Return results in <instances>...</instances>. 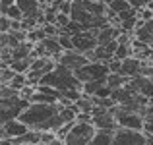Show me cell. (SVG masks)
<instances>
[{
    "instance_id": "1",
    "label": "cell",
    "mask_w": 153,
    "mask_h": 145,
    "mask_svg": "<svg viewBox=\"0 0 153 145\" xmlns=\"http://www.w3.org/2000/svg\"><path fill=\"white\" fill-rule=\"evenodd\" d=\"M60 110L62 104H47V103H31L27 110H23V114L18 120H22L29 130L35 132H58L64 126V120L60 118Z\"/></svg>"
},
{
    "instance_id": "2",
    "label": "cell",
    "mask_w": 153,
    "mask_h": 145,
    "mask_svg": "<svg viewBox=\"0 0 153 145\" xmlns=\"http://www.w3.org/2000/svg\"><path fill=\"white\" fill-rule=\"evenodd\" d=\"M39 85H49V87H54L56 91H68V89H79L82 91L83 83L79 81L78 78H76V72L68 70L66 66H62V64H56V68L51 72V74H47L45 78L41 79V83Z\"/></svg>"
},
{
    "instance_id": "3",
    "label": "cell",
    "mask_w": 153,
    "mask_h": 145,
    "mask_svg": "<svg viewBox=\"0 0 153 145\" xmlns=\"http://www.w3.org/2000/svg\"><path fill=\"white\" fill-rule=\"evenodd\" d=\"M95 135H97V128L91 122H76L64 139V145H91Z\"/></svg>"
},
{
    "instance_id": "4",
    "label": "cell",
    "mask_w": 153,
    "mask_h": 145,
    "mask_svg": "<svg viewBox=\"0 0 153 145\" xmlns=\"http://www.w3.org/2000/svg\"><path fill=\"white\" fill-rule=\"evenodd\" d=\"M31 104V101L23 99L22 95L12 97V99H0V112H2V124L8 120H18L23 114V110H27Z\"/></svg>"
},
{
    "instance_id": "5",
    "label": "cell",
    "mask_w": 153,
    "mask_h": 145,
    "mask_svg": "<svg viewBox=\"0 0 153 145\" xmlns=\"http://www.w3.org/2000/svg\"><path fill=\"white\" fill-rule=\"evenodd\" d=\"M111 75V68L105 62H89L87 66L79 68L76 72V78L82 83H89V81H99V79H107Z\"/></svg>"
},
{
    "instance_id": "6",
    "label": "cell",
    "mask_w": 153,
    "mask_h": 145,
    "mask_svg": "<svg viewBox=\"0 0 153 145\" xmlns=\"http://www.w3.org/2000/svg\"><path fill=\"white\" fill-rule=\"evenodd\" d=\"M112 114H114L116 122H118V128L134 130V132H143V128H146V120H143L142 114H136V112H124V110H120L118 104L112 108Z\"/></svg>"
},
{
    "instance_id": "7",
    "label": "cell",
    "mask_w": 153,
    "mask_h": 145,
    "mask_svg": "<svg viewBox=\"0 0 153 145\" xmlns=\"http://www.w3.org/2000/svg\"><path fill=\"white\" fill-rule=\"evenodd\" d=\"M112 145H147V135L143 132L118 128L114 132V141H112Z\"/></svg>"
},
{
    "instance_id": "8",
    "label": "cell",
    "mask_w": 153,
    "mask_h": 145,
    "mask_svg": "<svg viewBox=\"0 0 153 145\" xmlns=\"http://www.w3.org/2000/svg\"><path fill=\"white\" fill-rule=\"evenodd\" d=\"M56 62L66 66L68 70H72V72H78L79 68L89 64V58H87L85 54H82V52H78V50H66L56 58Z\"/></svg>"
},
{
    "instance_id": "9",
    "label": "cell",
    "mask_w": 153,
    "mask_h": 145,
    "mask_svg": "<svg viewBox=\"0 0 153 145\" xmlns=\"http://www.w3.org/2000/svg\"><path fill=\"white\" fill-rule=\"evenodd\" d=\"M29 132V128L22 122V120H8L2 124V138L8 139H18L22 135H25Z\"/></svg>"
},
{
    "instance_id": "10",
    "label": "cell",
    "mask_w": 153,
    "mask_h": 145,
    "mask_svg": "<svg viewBox=\"0 0 153 145\" xmlns=\"http://www.w3.org/2000/svg\"><path fill=\"white\" fill-rule=\"evenodd\" d=\"M130 85L138 91L140 95L147 97V99H153V81L151 78H146V75H138V78H132L130 79Z\"/></svg>"
},
{
    "instance_id": "11",
    "label": "cell",
    "mask_w": 153,
    "mask_h": 145,
    "mask_svg": "<svg viewBox=\"0 0 153 145\" xmlns=\"http://www.w3.org/2000/svg\"><path fill=\"white\" fill-rule=\"evenodd\" d=\"M142 66L143 62L140 58H136V56H130V58L122 60V70H120V74H124L126 78H138L140 72H142Z\"/></svg>"
},
{
    "instance_id": "12",
    "label": "cell",
    "mask_w": 153,
    "mask_h": 145,
    "mask_svg": "<svg viewBox=\"0 0 153 145\" xmlns=\"http://www.w3.org/2000/svg\"><path fill=\"white\" fill-rule=\"evenodd\" d=\"M112 141H114V132L97 130V135L93 138L91 145H112Z\"/></svg>"
},
{
    "instance_id": "13",
    "label": "cell",
    "mask_w": 153,
    "mask_h": 145,
    "mask_svg": "<svg viewBox=\"0 0 153 145\" xmlns=\"http://www.w3.org/2000/svg\"><path fill=\"white\" fill-rule=\"evenodd\" d=\"M128 83H130V78H126L124 74H111L107 78V85L111 89H120V87L128 85Z\"/></svg>"
},
{
    "instance_id": "14",
    "label": "cell",
    "mask_w": 153,
    "mask_h": 145,
    "mask_svg": "<svg viewBox=\"0 0 153 145\" xmlns=\"http://www.w3.org/2000/svg\"><path fill=\"white\" fill-rule=\"evenodd\" d=\"M2 16H6V18H10L12 21H22L25 16H23L22 8L18 6V4H14V6H8V8H2Z\"/></svg>"
},
{
    "instance_id": "15",
    "label": "cell",
    "mask_w": 153,
    "mask_h": 145,
    "mask_svg": "<svg viewBox=\"0 0 153 145\" xmlns=\"http://www.w3.org/2000/svg\"><path fill=\"white\" fill-rule=\"evenodd\" d=\"M31 64H33V58H23V60H16V62H12V70L16 72V74H27V72L31 70Z\"/></svg>"
},
{
    "instance_id": "16",
    "label": "cell",
    "mask_w": 153,
    "mask_h": 145,
    "mask_svg": "<svg viewBox=\"0 0 153 145\" xmlns=\"http://www.w3.org/2000/svg\"><path fill=\"white\" fill-rule=\"evenodd\" d=\"M130 8H134V6H132L130 2H126V0H112V2L108 4V10L114 12L116 16L122 14V12H126V10H130Z\"/></svg>"
},
{
    "instance_id": "17",
    "label": "cell",
    "mask_w": 153,
    "mask_h": 145,
    "mask_svg": "<svg viewBox=\"0 0 153 145\" xmlns=\"http://www.w3.org/2000/svg\"><path fill=\"white\" fill-rule=\"evenodd\" d=\"M22 95L18 89H14L12 85H2V91H0V99H12V97Z\"/></svg>"
},
{
    "instance_id": "18",
    "label": "cell",
    "mask_w": 153,
    "mask_h": 145,
    "mask_svg": "<svg viewBox=\"0 0 153 145\" xmlns=\"http://www.w3.org/2000/svg\"><path fill=\"white\" fill-rule=\"evenodd\" d=\"M58 41H60V45H62L64 52H66V50H74V41H72V37H68V35H60Z\"/></svg>"
},
{
    "instance_id": "19",
    "label": "cell",
    "mask_w": 153,
    "mask_h": 145,
    "mask_svg": "<svg viewBox=\"0 0 153 145\" xmlns=\"http://www.w3.org/2000/svg\"><path fill=\"white\" fill-rule=\"evenodd\" d=\"M14 78H16V72L12 70V68L4 66V70H2V83H4V85H8Z\"/></svg>"
},
{
    "instance_id": "20",
    "label": "cell",
    "mask_w": 153,
    "mask_h": 145,
    "mask_svg": "<svg viewBox=\"0 0 153 145\" xmlns=\"http://www.w3.org/2000/svg\"><path fill=\"white\" fill-rule=\"evenodd\" d=\"M108 68H111V74H120V70H122V60L112 58L111 62H108Z\"/></svg>"
},
{
    "instance_id": "21",
    "label": "cell",
    "mask_w": 153,
    "mask_h": 145,
    "mask_svg": "<svg viewBox=\"0 0 153 145\" xmlns=\"http://www.w3.org/2000/svg\"><path fill=\"white\" fill-rule=\"evenodd\" d=\"M0 29H2V33H10L12 31V19L6 18V16H2V21H0Z\"/></svg>"
},
{
    "instance_id": "22",
    "label": "cell",
    "mask_w": 153,
    "mask_h": 145,
    "mask_svg": "<svg viewBox=\"0 0 153 145\" xmlns=\"http://www.w3.org/2000/svg\"><path fill=\"white\" fill-rule=\"evenodd\" d=\"M138 18L142 19V21H151V19H153V12L149 10V8H142Z\"/></svg>"
},
{
    "instance_id": "23",
    "label": "cell",
    "mask_w": 153,
    "mask_h": 145,
    "mask_svg": "<svg viewBox=\"0 0 153 145\" xmlns=\"http://www.w3.org/2000/svg\"><path fill=\"white\" fill-rule=\"evenodd\" d=\"M0 145H16V141H14V139H8V138H2Z\"/></svg>"
}]
</instances>
